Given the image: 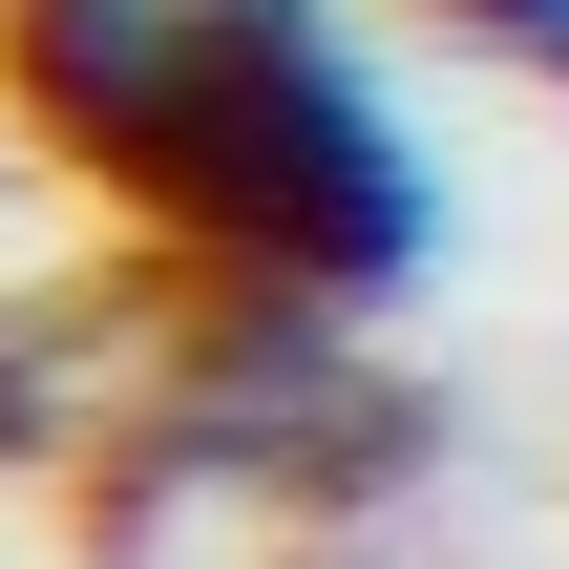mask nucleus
Instances as JSON below:
<instances>
[{
    "label": "nucleus",
    "instance_id": "nucleus-2",
    "mask_svg": "<svg viewBox=\"0 0 569 569\" xmlns=\"http://www.w3.org/2000/svg\"><path fill=\"white\" fill-rule=\"evenodd\" d=\"M422 21H443V42H486L507 84H549V106H569V0H422Z\"/></svg>",
    "mask_w": 569,
    "mask_h": 569
},
{
    "label": "nucleus",
    "instance_id": "nucleus-1",
    "mask_svg": "<svg viewBox=\"0 0 569 569\" xmlns=\"http://www.w3.org/2000/svg\"><path fill=\"white\" fill-rule=\"evenodd\" d=\"M0 84L63 169H106L127 211H169L232 274L380 317L465 253L443 127L359 0H0Z\"/></svg>",
    "mask_w": 569,
    "mask_h": 569
}]
</instances>
